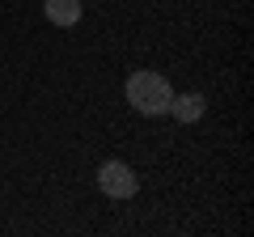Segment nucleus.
Returning <instances> with one entry per match:
<instances>
[{
	"label": "nucleus",
	"instance_id": "7ed1b4c3",
	"mask_svg": "<svg viewBox=\"0 0 254 237\" xmlns=\"http://www.w3.org/2000/svg\"><path fill=\"white\" fill-rule=\"evenodd\" d=\"M43 9H47V21L51 26H60V30H68V26H76L81 21V0H43Z\"/></svg>",
	"mask_w": 254,
	"mask_h": 237
},
{
	"label": "nucleus",
	"instance_id": "f257e3e1",
	"mask_svg": "<svg viewBox=\"0 0 254 237\" xmlns=\"http://www.w3.org/2000/svg\"><path fill=\"white\" fill-rule=\"evenodd\" d=\"M170 98H174V89H170V81H165L161 72H131L127 76V106H136L140 115H165L170 110Z\"/></svg>",
	"mask_w": 254,
	"mask_h": 237
},
{
	"label": "nucleus",
	"instance_id": "f03ea898",
	"mask_svg": "<svg viewBox=\"0 0 254 237\" xmlns=\"http://www.w3.org/2000/svg\"><path fill=\"white\" fill-rule=\"evenodd\" d=\"M98 191L110 195V199H131L140 191V178L127 161H102L98 165Z\"/></svg>",
	"mask_w": 254,
	"mask_h": 237
},
{
	"label": "nucleus",
	"instance_id": "20e7f679",
	"mask_svg": "<svg viewBox=\"0 0 254 237\" xmlns=\"http://www.w3.org/2000/svg\"><path fill=\"white\" fill-rule=\"evenodd\" d=\"M203 106H208V102H203L199 93H174L165 115H174L178 123H195V118H203Z\"/></svg>",
	"mask_w": 254,
	"mask_h": 237
}]
</instances>
